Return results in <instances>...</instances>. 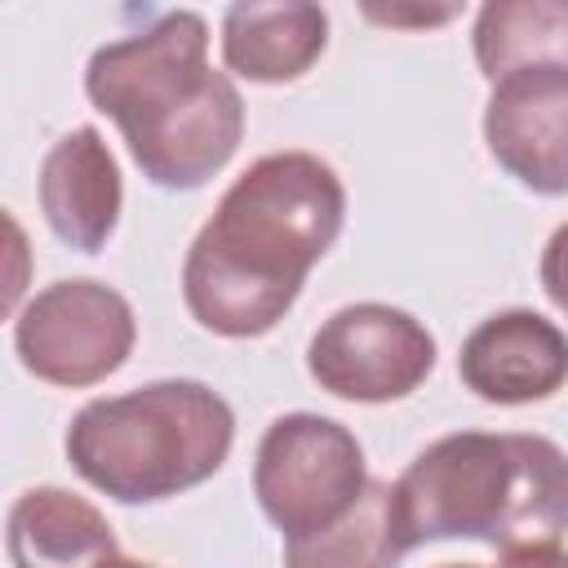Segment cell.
I'll return each mask as SVG.
<instances>
[{
	"label": "cell",
	"instance_id": "5bb4252c",
	"mask_svg": "<svg viewBox=\"0 0 568 568\" xmlns=\"http://www.w3.org/2000/svg\"><path fill=\"white\" fill-rule=\"evenodd\" d=\"M408 555V537L395 506V484L368 479L364 497L337 524L288 537L284 568H395Z\"/></svg>",
	"mask_w": 568,
	"mask_h": 568
},
{
	"label": "cell",
	"instance_id": "ac0fdd59",
	"mask_svg": "<svg viewBox=\"0 0 568 568\" xmlns=\"http://www.w3.org/2000/svg\"><path fill=\"white\" fill-rule=\"evenodd\" d=\"M102 568H155V564H146V559H124V555H115V559H106Z\"/></svg>",
	"mask_w": 568,
	"mask_h": 568
},
{
	"label": "cell",
	"instance_id": "2e32d148",
	"mask_svg": "<svg viewBox=\"0 0 568 568\" xmlns=\"http://www.w3.org/2000/svg\"><path fill=\"white\" fill-rule=\"evenodd\" d=\"M493 568H568V550H559V541L515 546V550H501V559Z\"/></svg>",
	"mask_w": 568,
	"mask_h": 568
},
{
	"label": "cell",
	"instance_id": "3957f363",
	"mask_svg": "<svg viewBox=\"0 0 568 568\" xmlns=\"http://www.w3.org/2000/svg\"><path fill=\"white\" fill-rule=\"evenodd\" d=\"M395 506L408 550L426 541L546 546L568 532V453L532 430H457L408 462Z\"/></svg>",
	"mask_w": 568,
	"mask_h": 568
},
{
	"label": "cell",
	"instance_id": "e0dca14e",
	"mask_svg": "<svg viewBox=\"0 0 568 568\" xmlns=\"http://www.w3.org/2000/svg\"><path fill=\"white\" fill-rule=\"evenodd\" d=\"M373 22H390V27H408V22H417V27H430V22H448L453 13H457V4H448V9H364Z\"/></svg>",
	"mask_w": 568,
	"mask_h": 568
},
{
	"label": "cell",
	"instance_id": "277c9868",
	"mask_svg": "<svg viewBox=\"0 0 568 568\" xmlns=\"http://www.w3.org/2000/svg\"><path fill=\"white\" fill-rule=\"evenodd\" d=\"M235 444L231 404L195 377H160L89 399L67 426L71 470L111 501L151 506L200 488Z\"/></svg>",
	"mask_w": 568,
	"mask_h": 568
},
{
	"label": "cell",
	"instance_id": "8992f818",
	"mask_svg": "<svg viewBox=\"0 0 568 568\" xmlns=\"http://www.w3.org/2000/svg\"><path fill=\"white\" fill-rule=\"evenodd\" d=\"M138 342L133 306L102 280H58L13 315L22 368L49 386H98L124 368Z\"/></svg>",
	"mask_w": 568,
	"mask_h": 568
},
{
	"label": "cell",
	"instance_id": "5b68a950",
	"mask_svg": "<svg viewBox=\"0 0 568 568\" xmlns=\"http://www.w3.org/2000/svg\"><path fill=\"white\" fill-rule=\"evenodd\" d=\"M364 488V448L342 422L320 413H284L262 430L253 457V497L284 541L337 524L355 510Z\"/></svg>",
	"mask_w": 568,
	"mask_h": 568
},
{
	"label": "cell",
	"instance_id": "30bf717a",
	"mask_svg": "<svg viewBox=\"0 0 568 568\" xmlns=\"http://www.w3.org/2000/svg\"><path fill=\"white\" fill-rule=\"evenodd\" d=\"M40 213L49 231L75 253H102L120 226L124 182L111 146L93 124L62 133L40 160Z\"/></svg>",
	"mask_w": 568,
	"mask_h": 568
},
{
	"label": "cell",
	"instance_id": "7c38bea8",
	"mask_svg": "<svg viewBox=\"0 0 568 568\" xmlns=\"http://www.w3.org/2000/svg\"><path fill=\"white\" fill-rule=\"evenodd\" d=\"M4 550L13 568H102L120 555L106 515L58 484L27 488L9 506Z\"/></svg>",
	"mask_w": 568,
	"mask_h": 568
},
{
	"label": "cell",
	"instance_id": "d6986e66",
	"mask_svg": "<svg viewBox=\"0 0 568 568\" xmlns=\"http://www.w3.org/2000/svg\"><path fill=\"white\" fill-rule=\"evenodd\" d=\"M439 568H484V564H439Z\"/></svg>",
	"mask_w": 568,
	"mask_h": 568
},
{
	"label": "cell",
	"instance_id": "7a4b0ae2",
	"mask_svg": "<svg viewBox=\"0 0 568 568\" xmlns=\"http://www.w3.org/2000/svg\"><path fill=\"white\" fill-rule=\"evenodd\" d=\"M84 98L115 120L133 164L160 191H200L244 138V98L209 62V22L195 9H169L93 49Z\"/></svg>",
	"mask_w": 568,
	"mask_h": 568
},
{
	"label": "cell",
	"instance_id": "6da1fadb",
	"mask_svg": "<svg viewBox=\"0 0 568 568\" xmlns=\"http://www.w3.org/2000/svg\"><path fill=\"white\" fill-rule=\"evenodd\" d=\"M346 226V186L315 151H271L253 160L195 231L182 262V302L217 337L271 333L311 266Z\"/></svg>",
	"mask_w": 568,
	"mask_h": 568
},
{
	"label": "cell",
	"instance_id": "52a82bcc",
	"mask_svg": "<svg viewBox=\"0 0 568 568\" xmlns=\"http://www.w3.org/2000/svg\"><path fill=\"white\" fill-rule=\"evenodd\" d=\"M435 355V337L417 315L386 302H355L315 328L306 373L337 399L390 404L430 377Z\"/></svg>",
	"mask_w": 568,
	"mask_h": 568
},
{
	"label": "cell",
	"instance_id": "ba28073f",
	"mask_svg": "<svg viewBox=\"0 0 568 568\" xmlns=\"http://www.w3.org/2000/svg\"><path fill=\"white\" fill-rule=\"evenodd\" d=\"M488 155L532 195H568V67H532L484 102Z\"/></svg>",
	"mask_w": 568,
	"mask_h": 568
},
{
	"label": "cell",
	"instance_id": "8fae6325",
	"mask_svg": "<svg viewBox=\"0 0 568 568\" xmlns=\"http://www.w3.org/2000/svg\"><path fill=\"white\" fill-rule=\"evenodd\" d=\"M328 49V13L311 0L231 4L222 13V62L253 84H288Z\"/></svg>",
	"mask_w": 568,
	"mask_h": 568
},
{
	"label": "cell",
	"instance_id": "9a60e30c",
	"mask_svg": "<svg viewBox=\"0 0 568 568\" xmlns=\"http://www.w3.org/2000/svg\"><path fill=\"white\" fill-rule=\"evenodd\" d=\"M537 275H541L546 297L568 315V222H559V226L550 231V240H546V248H541Z\"/></svg>",
	"mask_w": 568,
	"mask_h": 568
},
{
	"label": "cell",
	"instance_id": "9c48e42d",
	"mask_svg": "<svg viewBox=\"0 0 568 568\" xmlns=\"http://www.w3.org/2000/svg\"><path fill=\"white\" fill-rule=\"evenodd\" d=\"M457 377L484 404L519 408L550 399L568 382V337L541 311H497L466 333Z\"/></svg>",
	"mask_w": 568,
	"mask_h": 568
},
{
	"label": "cell",
	"instance_id": "4fadbf2b",
	"mask_svg": "<svg viewBox=\"0 0 568 568\" xmlns=\"http://www.w3.org/2000/svg\"><path fill=\"white\" fill-rule=\"evenodd\" d=\"M470 44L488 84L532 67H568V0H488Z\"/></svg>",
	"mask_w": 568,
	"mask_h": 568
}]
</instances>
